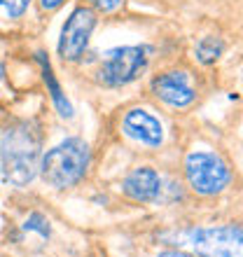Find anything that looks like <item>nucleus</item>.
<instances>
[{"label":"nucleus","instance_id":"f257e3e1","mask_svg":"<svg viewBox=\"0 0 243 257\" xmlns=\"http://www.w3.org/2000/svg\"><path fill=\"white\" fill-rule=\"evenodd\" d=\"M42 131L31 119H17L0 136V176L12 187H28L40 171Z\"/></svg>","mask_w":243,"mask_h":257},{"label":"nucleus","instance_id":"f03ea898","mask_svg":"<svg viewBox=\"0 0 243 257\" xmlns=\"http://www.w3.org/2000/svg\"><path fill=\"white\" fill-rule=\"evenodd\" d=\"M91 164V150L82 138L73 136L47 150L40 159L42 180L54 190H70L84 180Z\"/></svg>","mask_w":243,"mask_h":257},{"label":"nucleus","instance_id":"7ed1b4c3","mask_svg":"<svg viewBox=\"0 0 243 257\" xmlns=\"http://www.w3.org/2000/svg\"><path fill=\"white\" fill-rule=\"evenodd\" d=\"M150 54H152L150 45H124V47L108 49L94 73L96 82L108 89L127 87L134 80H138L143 70L148 68Z\"/></svg>","mask_w":243,"mask_h":257},{"label":"nucleus","instance_id":"20e7f679","mask_svg":"<svg viewBox=\"0 0 243 257\" xmlns=\"http://www.w3.org/2000/svg\"><path fill=\"white\" fill-rule=\"evenodd\" d=\"M185 180L199 196H215L231 185V166L215 152H189L185 157Z\"/></svg>","mask_w":243,"mask_h":257},{"label":"nucleus","instance_id":"39448f33","mask_svg":"<svg viewBox=\"0 0 243 257\" xmlns=\"http://www.w3.org/2000/svg\"><path fill=\"white\" fill-rule=\"evenodd\" d=\"M180 238L196 257H241V224L194 227L182 231Z\"/></svg>","mask_w":243,"mask_h":257},{"label":"nucleus","instance_id":"423d86ee","mask_svg":"<svg viewBox=\"0 0 243 257\" xmlns=\"http://www.w3.org/2000/svg\"><path fill=\"white\" fill-rule=\"evenodd\" d=\"M96 24H98V17L89 5H80L70 12L59 35V56L63 61L77 63L84 56Z\"/></svg>","mask_w":243,"mask_h":257},{"label":"nucleus","instance_id":"0eeeda50","mask_svg":"<svg viewBox=\"0 0 243 257\" xmlns=\"http://www.w3.org/2000/svg\"><path fill=\"white\" fill-rule=\"evenodd\" d=\"M150 91L155 94V98L176 110H185L196 101V87L192 82V75L187 70H164L150 82Z\"/></svg>","mask_w":243,"mask_h":257},{"label":"nucleus","instance_id":"6e6552de","mask_svg":"<svg viewBox=\"0 0 243 257\" xmlns=\"http://www.w3.org/2000/svg\"><path fill=\"white\" fill-rule=\"evenodd\" d=\"M122 128L129 138H134L141 145L159 148L164 143V124L157 115L145 108H131L122 117Z\"/></svg>","mask_w":243,"mask_h":257},{"label":"nucleus","instance_id":"1a4fd4ad","mask_svg":"<svg viewBox=\"0 0 243 257\" xmlns=\"http://www.w3.org/2000/svg\"><path fill=\"white\" fill-rule=\"evenodd\" d=\"M122 192H124L127 199H131L136 203H152L162 196L164 180L152 166H136L122 180Z\"/></svg>","mask_w":243,"mask_h":257},{"label":"nucleus","instance_id":"9d476101","mask_svg":"<svg viewBox=\"0 0 243 257\" xmlns=\"http://www.w3.org/2000/svg\"><path fill=\"white\" fill-rule=\"evenodd\" d=\"M35 61L40 63L42 80H45V84H47V91H49V96H52V103H54L56 112H59L63 119H70V117L75 115V110H73V105H70V101L66 98V94H63L59 80H56V75H54V70H52V63H49L47 54H45V52H38V54H35Z\"/></svg>","mask_w":243,"mask_h":257},{"label":"nucleus","instance_id":"9b49d317","mask_svg":"<svg viewBox=\"0 0 243 257\" xmlns=\"http://www.w3.org/2000/svg\"><path fill=\"white\" fill-rule=\"evenodd\" d=\"M196 61L203 63V66H213V63L222 56L224 52V42L220 40V38H215V35H206V38H201V40L196 42Z\"/></svg>","mask_w":243,"mask_h":257},{"label":"nucleus","instance_id":"f8f14e48","mask_svg":"<svg viewBox=\"0 0 243 257\" xmlns=\"http://www.w3.org/2000/svg\"><path fill=\"white\" fill-rule=\"evenodd\" d=\"M24 231H35V234H40L42 238H49L52 234V227H49V220L42 213H31L26 217V222H24Z\"/></svg>","mask_w":243,"mask_h":257},{"label":"nucleus","instance_id":"ddd939ff","mask_svg":"<svg viewBox=\"0 0 243 257\" xmlns=\"http://www.w3.org/2000/svg\"><path fill=\"white\" fill-rule=\"evenodd\" d=\"M31 0H0V10L7 14V19H21L26 14Z\"/></svg>","mask_w":243,"mask_h":257},{"label":"nucleus","instance_id":"4468645a","mask_svg":"<svg viewBox=\"0 0 243 257\" xmlns=\"http://www.w3.org/2000/svg\"><path fill=\"white\" fill-rule=\"evenodd\" d=\"M122 5H124V0H89V7L94 12H103V14L117 12Z\"/></svg>","mask_w":243,"mask_h":257},{"label":"nucleus","instance_id":"2eb2a0df","mask_svg":"<svg viewBox=\"0 0 243 257\" xmlns=\"http://www.w3.org/2000/svg\"><path fill=\"white\" fill-rule=\"evenodd\" d=\"M63 3H66V0H40V10L42 12H54Z\"/></svg>","mask_w":243,"mask_h":257},{"label":"nucleus","instance_id":"dca6fc26","mask_svg":"<svg viewBox=\"0 0 243 257\" xmlns=\"http://www.w3.org/2000/svg\"><path fill=\"white\" fill-rule=\"evenodd\" d=\"M157 257H192V255H187V252H182V250H164Z\"/></svg>","mask_w":243,"mask_h":257},{"label":"nucleus","instance_id":"f3484780","mask_svg":"<svg viewBox=\"0 0 243 257\" xmlns=\"http://www.w3.org/2000/svg\"><path fill=\"white\" fill-rule=\"evenodd\" d=\"M3 80H5V63L0 61V84H3Z\"/></svg>","mask_w":243,"mask_h":257}]
</instances>
